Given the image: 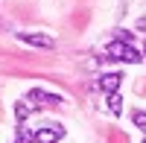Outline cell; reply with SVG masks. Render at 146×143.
Listing matches in <instances>:
<instances>
[{"label": "cell", "instance_id": "1", "mask_svg": "<svg viewBox=\"0 0 146 143\" xmlns=\"http://www.w3.org/2000/svg\"><path fill=\"white\" fill-rule=\"evenodd\" d=\"M105 56L108 58H117V62H126V64H137L143 58V53H137L131 44H123V41H111L108 50H105Z\"/></svg>", "mask_w": 146, "mask_h": 143}, {"label": "cell", "instance_id": "2", "mask_svg": "<svg viewBox=\"0 0 146 143\" xmlns=\"http://www.w3.org/2000/svg\"><path fill=\"white\" fill-rule=\"evenodd\" d=\"M18 41L41 47V50H53V47H56V41L50 38V35H41V32H18Z\"/></svg>", "mask_w": 146, "mask_h": 143}, {"label": "cell", "instance_id": "3", "mask_svg": "<svg viewBox=\"0 0 146 143\" xmlns=\"http://www.w3.org/2000/svg\"><path fill=\"white\" fill-rule=\"evenodd\" d=\"M62 137H64V128L62 126H44V128H38V132L32 134L35 143H58Z\"/></svg>", "mask_w": 146, "mask_h": 143}, {"label": "cell", "instance_id": "4", "mask_svg": "<svg viewBox=\"0 0 146 143\" xmlns=\"http://www.w3.org/2000/svg\"><path fill=\"white\" fill-rule=\"evenodd\" d=\"M96 85H100V91H102V93H117V91H120V85H123V73H102Z\"/></svg>", "mask_w": 146, "mask_h": 143}, {"label": "cell", "instance_id": "5", "mask_svg": "<svg viewBox=\"0 0 146 143\" xmlns=\"http://www.w3.org/2000/svg\"><path fill=\"white\" fill-rule=\"evenodd\" d=\"M27 99H29L32 108H35V105H47V102H62L58 93H47V91H41V88H32V91L27 93Z\"/></svg>", "mask_w": 146, "mask_h": 143}, {"label": "cell", "instance_id": "6", "mask_svg": "<svg viewBox=\"0 0 146 143\" xmlns=\"http://www.w3.org/2000/svg\"><path fill=\"white\" fill-rule=\"evenodd\" d=\"M108 111H111V114L123 111V97H120V93H108Z\"/></svg>", "mask_w": 146, "mask_h": 143}, {"label": "cell", "instance_id": "7", "mask_svg": "<svg viewBox=\"0 0 146 143\" xmlns=\"http://www.w3.org/2000/svg\"><path fill=\"white\" fill-rule=\"evenodd\" d=\"M131 123H135L140 132L146 134V111H140V108H137V111H131Z\"/></svg>", "mask_w": 146, "mask_h": 143}, {"label": "cell", "instance_id": "8", "mask_svg": "<svg viewBox=\"0 0 146 143\" xmlns=\"http://www.w3.org/2000/svg\"><path fill=\"white\" fill-rule=\"evenodd\" d=\"M15 117L23 123V120L29 117V105H27V102H18V105H15Z\"/></svg>", "mask_w": 146, "mask_h": 143}, {"label": "cell", "instance_id": "9", "mask_svg": "<svg viewBox=\"0 0 146 143\" xmlns=\"http://www.w3.org/2000/svg\"><path fill=\"white\" fill-rule=\"evenodd\" d=\"M15 143H35V140H32V134L27 132V128L21 126V128H18V137H15Z\"/></svg>", "mask_w": 146, "mask_h": 143}, {"label": "cell", "instance_id": "10", "mask_svg": "<svg viewBox=\"0 0 146 143\" xmlns=\"http://www.w3.org/2000/svg\"><path fill=\"white\" fill-rule=\"evenodd\" d=\"M137 32H146V18H140V21H137Z\"/></svg>", "mask_w": 146, "mask_h": 143}, {"label": "cell", "instance_id": "11", "mask_svg": "<svg viewBox=\"0 0 146 143\" xmlns=\"http://www.w3.org/2000/svg\"><path fill=\"white\" fill-rule=\"evenodd\" d=\"M143 58H146V47H143Z\"/></svg>", "mask_w": 146, "mask_h": 143}, {"label": "cell", "instance_id": "12", "mask_svg": "<svg viewBox=\"0 0 146 143\" xmlns=\"http://www.w3.org/2000/svg\"><path fill=\"white\" fill-rule=\"evenodd\" d=\"M143 143H146V140H143Z\"/></svg>", "mask_w": 146, "mask_h": 143}]
</instances>
